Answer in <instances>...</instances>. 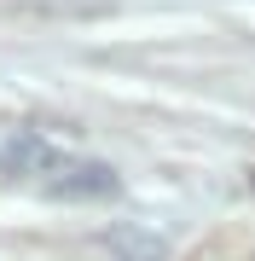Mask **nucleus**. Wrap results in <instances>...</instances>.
I'll return each instance as SVG.
<instances>
[{"label": "nucleus", "instance_id": "nucleus-1", "mask_svg": "<svg viewBox=\"0 0 255 261\" xmlns=\"http://www.w3.org/2000/svg\"><path fill=\"white\" fill-rule=\"evenodd\" d=\"M116 168H104V163H70V168H52V180H47V192L52 197H116Z\"/></svg>", "mask_w": 255, "mask_h": 261}, {"label": "nucleus", "instance_id": "nucleus-2", "mask_svg": "<svg viewBox=\"0 0 255 261\" xmlns=\"http://www.w3.org/2000/svg\"><path fill=\"white\" fill-rule=\"evenodd\" d=\"M0 168H52V145L41 140V134H23V140H12V145H0Z\"/></svg>", "mask_w": 255, "mask_h": 261}]
</instances>
